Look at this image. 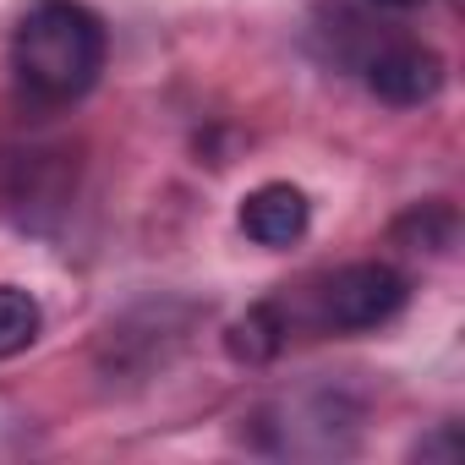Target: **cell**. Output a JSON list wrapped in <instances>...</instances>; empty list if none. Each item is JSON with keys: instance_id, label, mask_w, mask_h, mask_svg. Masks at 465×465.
<instances>
[{"instance_id": "obj_3", "label": "cell", "mask_w": 465, "mask_h": 465, "mask_svg": "<svg viewBox=\"0 0 465 465\" xmlns=\"http://www.w3.org/2000/svg\"><path fill=\"white\" fill-rule=\"evenodd\" d=\"M443 55L416 45V39H394L383 45L372 61H367V88L394 104V110H416V104H432L443 94Z\"/></svg>"}, {"instance_id": "obj_6", "label": "cell", "mask_w": 465, "mask_h": 465, "mask_svg": "<svg viewBox=\"0 0 465 465\" xmlns=\"http://www.w3.org/2000/svg\"><path fill=\"white\" fill-rule=\"evenodd\" d=\"M45 329V307L34 291L23 285H0V361L6 356H23Z\"/></svg>"}, {"instance_id": "obj_2", "label": "cell", "mask_w": 465, "mask_h": 465, "mask_svg": "<svg viewBox=\"0 0 465 465\" xmlns=\"http://www.w3.org/2000/svg\"><path fill=\"white\" fill-rule=\"evenodd\" d=\"M411 302V285L389 263H345L323 285V323L340 334H367L383 329L400 307Z\"/></svg>"}, {"instance_id": "obj_4", "label": "cell", "mask_w": 465, "mask_h": 465, "mask_svg": "<svg viewBox=\"0 0 465 465\" xmlns=\"http://www.w3.org/2000/svg\"><path fill=\"white\" fill-rule=\"evenodd\" d=\"M307 224H312V203L302 186L291 181H263L242 197V230H247V242L269 247V252H285L307 236Z\"/></svg>"}, {"instance_id": "obj_8", "label": "cell", "mask_w": 465, "mask_h": 465, "mask_svg": "<svg viewBox=\"0 0 465 465\" xmlns=\"http://www.w3.org/2000/svg\"><path fill=\"white\" fill-rule=\"evenodd\" d=\"M378 6H389V12H411V6H421V0H378Z\"/></svg>"}, {"instance_id": "obj_1", "label": "cell", "mask_w": 465, "mask_h": 465, "mask_svg": "<svg viewBox=\"0 0 465 465\" xmlns=\"http://www.w3.org/2000/svg\"><path fill=\"white\" fill-rule=\"evenodd\" d=\"M110 55L104 17L83 0H34L12 28V72L45 104H77Z\"/></svg>"}, {"instance_id": "obj_5", "label": "cell", "mask_w": 465, "mask_h": 465, "mask_svg": "<svg viewBox=\"0 0 465 465\" xmlns=\"http://www.w3.org/2000/svg\"><path fill=\"white\" fill-rule=\"evenodd\" d=\"M454 230H460V219H454L449 203H416L411 213L394 219V242L411 247V252H449Z\"/></svg>"}, {"instance_id": "obj_7", "label": "cell", "mask_w": 465, "mask_h": 465, "mask_svg": "<svg viewBox=\"0 0 465 465\" xmlns=\"http://www.w3.org/2000/svg\"><path fill=\"white\" fill-rule=\"evenodd\" d=\"M230 356L236 361H269V356H280V345H285V318H280V307L274 302H258V307H247V318L230 329Z\"/></svg>"}]
</instances>
